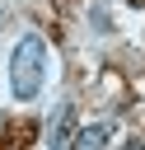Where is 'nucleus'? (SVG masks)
<instances>
[{"instance_id":"f03ea898","label":"nucleus","mask_w":145,"mask_h":150,"mask_svg":"<svg viewBox=\"0 0 145 150\" xmlns=\"http://www.w3.org/2000/svg\"><path fill=\"white\" fill-rule=\"evenodd\" d=\"M75 103H61L56 108V117H51V127H47V150H70L75 145Z\"/></svg>"},{"instance_id":"7ed1b4c3","label":"nucleus","mask_w":145,"mask_h":150,"mask_svg":"<svg viewBox=\"0 0 145 150\" xmlns=\"http://www.w3.org/2000/svg\"><path fill=\"white\" fill-rule=\"evenodd\" d=\"M108 141H112V127L108 122H94V127H80V136H75L70 150H103Z\"/></svg>"},{"instance_id":"39448f33","label":"nucleus","mask_w":145,"mask_h":150,"mask_svg":"<svg viewBox=\"0 0 145 150\" xmlns=\"http://www.w3.org/2000/svg\"><path fill=\"white\" fill-rule=\"evenodd\" d=\"M131 5H140V0H131Z\"/></svg>"},{"instance_id":"f257e3e1","label":"nucleus","mask_w":145,"mask_h":150,"mask_svg":"<svg viewBox=\"0 0 145 150\" xmlns=\"http://www.w3.org/2000/svg\"><path fill=\"white\" fill-rule=\"evenodd\" d=\"M47 84V38L42 33H23L9 52V94L19 103H33Z\"/></svg>"},{"instance_id":"20e7f679","label":"nucleus","mask_w":145,"mask_h":150,"mask_svg":"<svg viewBox=\"0 0 145 150\" xmlns=\"http://www.w3.org/2000/svg\"><path fill=\"white\" fill-rule=\"evenodd\" d=\"M122 150H145V145H140V141H126V145H122Z\"/></svg>"}]
</instances>
